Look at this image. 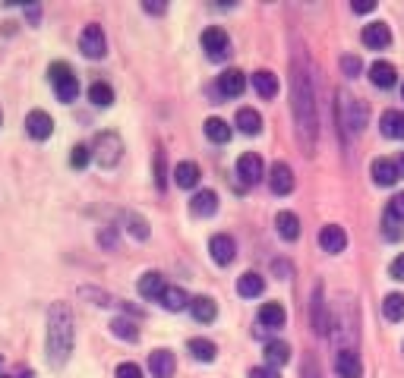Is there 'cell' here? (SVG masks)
I'll list each match as a JSON object with an SVG mask.
<instances>
[{
  "instance_id": "1",
  "label": "cell",
  "mask_w": 404,
  "mask_h": 378,
  "mask_svg": "<svg viewBox=\"0 0 404 378\" xmlns=\"http://www.w3.org/2000/svg\"><path fill=\"white\" fill-rule=\"evenodd\" d=\"M291 107L303 148H307V154H313L319 120H316V92H313V76H309V60L303 51L291 57Z\"/></svg>"
},
{
  "instance_id": "2",
  "label": "cell",
  "mask_w": 404,
  "mask_h": 378,
  "mask_svg": "<svg viewBox=\"0 0 404 378\" xmlns=\"http://www.w3.org/2000/svg\"><path fill=\"white\" fill-rule=\"evenodd\" d=\"M73 312L66 303H54L48 312V360L51 366H64L73 353Z\"/></svg>"
},
{
  "instance_id": "3",
  "label": "cell",
  "mask_w": 404,
  "mask_h": 378,
  "mask_svg": "<svg viewBox=\"0 0 404 378\" xmlns=\"http://www.w3.org/2000/svg\"><path fill=\"white\" fill-rule=\"evenodd\" d=\"M338 114H341V130L347 126L351 136H357V133L367 126V104L351 98V94H345V92L338 94Z\"/></svg>"
},
{
  "instance_id": "4",
  "label": "cell",
  "mask_w": 404,
  "mask_h": 378,
  "mask_svg": "<svg viewBox=\"0 0 404 378\" xmlns=\"http://www.w3.org/2000/svg\"><path fill=\"white\" fill-rule=\"evenodd\" d=\"M48 76H51V83H54V92H57V98L64 101V104L76 101V94H79V79H76V73H73L70 66H66V63H51Z\"/></svg>"
},
{
  "instance_id": "5",
  "label": "cell",
  "mask_w": 404,
  "mask_h": 378,
  "mask_svg": "<svg viewBox=\"0 0 404 378\" xmlns=\"http://www.w3.org/2000/svg\"><path fill=\"white\" fill-rule=\"evenodd\" d=\"M124 154V142H120L117 133H98L95 145H92V158L98 161L101 167H114Z\"/></svg>"
},
{
  "instance_id": "6",
  "label": "cell",
  "mask_w": 404,
  "mask_h": 378,
  "mask_svg": "<svg viewBox=\"0 0 404 378\" xmlns=\"http://www.w3.org/2000/svg\"><path fill=\"white\" fill-rule=\"evenodd\" d=\"M202 51L208 54V60H227L231 54V38H227L225 29L212 25V29L202 32Z\"/></svg>"
},
{
  "instance_id": "7",
  "label": "cell",
  "mask_w": 404,
  "mask_h": 378,
  "mask_svg": "<svg viewBox=\"0 0 404 378\" xmlns=\"http://www.w3.org/2000/svg\"><path fill=\"white\" fill-rule=\"evenodd\" d=\"M79 51L85 54L89 60H101L107 54V42H105V32H101V25H85L83 35H79Z\"/></svg>"
},
{
  "instance_id": "8",
  "label": "cell",
  "mask_w": 404,
  "mask_h": 378,
  "mask_svg": "<svg viewBox=\"0 0 404 378\" xmlns=\"http://www.w3.org/2000/svg\"><path fill=\"white\" fill-rule=\"evenodd\" d=\"M262 173H266V164H262V158L256 152H246L237 158V177L244 180L246 186H256L262 180Z\"/></svg>"
},
{
  "instance_id": "9",
  "label": "cell",
  "mask_w": 404,
  "mask_h": 378,
  "mask_svg": "<svg viewBox=\"0 0 404 378\" xmlns=\"http://www.w3.org/2000/svg\"><path fill=\"white\" fill-rule=\"evenodd\" d=\"M208 252H212L215 265H231L234 255H237V243L227 233H215L212 240H208Z\"/></svg>"
},
{
  "instance_id": "10",
  "label": "cell",
  "mask_w": 404,
  "mask_h": 378,
  "mask_svg": "<svg viewBox=\"0 0 404 378\" xmlns=\"http://www.w3.org/2000/svg\"><path fill=\"white\" fill-rule=\"evenodd\" d=\"M335 372H338V378H363V362H360V356H357L351 347H347V350H338V356H335Z\"/></svg>"
},
{
  "instance_id": "11",
  "label": "cell",
  "mask_w": 404,
  "mask_h": 378,
  "mask_svg": "<svg viewBox=\"0 0 404 378\" xmlns=\"http://www.w3.org/2000/svg\"><path fill=\"white\" fill-rule=\"evenodd\" d=\"M268 186H272L275 195H287L294 189V171L285 164V161L272 164V171H268Z\"/></svg>"
},
{
  "instance_id": "12",
  "label": "cell",
  "mask_w": 404,
  "mask_h": 378,
  "mask_svg": "<svg viewBox=\"0 0 404 378\" xmlns=\"http://www.w3.org/2000/svg\"><path fill=\"white\" fill-rule=\"evenodd\" d=\"M25 133H29L32 139H38V142L51 139V133H54V120H51V114H44V111H32L29 117H25Z\"/></svg>"
},
{
  "instance_id": "13",
  "label": "cell",
  "mask_w": 404,
  "mask_h": 378,
  "mask_svg": "<svg viewBox=\"0 0 404 378\" xmlns=\"http://www.w3.org/2000/svg\"><path fill=\"white\" fill-rule=\"evenodd\" d=\"M319 246L326 249V252H345V246H347V233H345V227H338V224H328V227H322L319 231Z\"/></svg>"
},
{
  "instance_id": "14",
  "label": "cell",
  "mask_w": 404,
  "mask_h": 378,
  "mask_svg": "<svg viewBox=\"0 0 404 378\" xmlns=\"http://www.w3.org/2000/svg\"><path fill=\"white\" fill-rule=\"evenodd\" d=\"M174 369H177V360H174L171 350H155V353H149V372H152V378H171Z\"/></svg>"
},
{
  "instance_id": "15",
  "label": "cell",
  "mask_w": 404,
  "mask_h": 378,
  "mask_svg": "<svg viewBox=\"0 0 404 378\" xmlns=\"http://www.w3.org/2000/svg\"><path fill=\"white\" fill-rule=\"evenodd\" d=\"M373 180L379 186H395L401 180V171L395 164V158H376L373 161Z\"/></svg>"
},
{
  "instance_id": "16",
  "label": "cell",
  "mask_w": 404,
  "mask_h": 378,
  "mask_svg": "<svg viewBox=\"0 0 404 378\" xmlns=\"http://www.w3.org/2000/svg\"><path fill=\"white\" fill-rule=\"evenodd\" d=\"M360 38H363V44L373 47V51H382V47L392 44V32H388L386 23H369Z\"/></svg>"
},
{
  "instance_id": "17",
  "label": "cell",
  "mask_w": 404,
  "mask_h": 378,
  "mask_svg": "<svg viewBox=\"0 0 404 378\" xmlns=\"http://www.w3.org/2000/svg\"><path fill=\"white\" fill-rule=\"evenodd\" d=\"M244 89H246V76L240 70H225L218 76V92L225 98H237V94H244Z\"/></svg>"
},
{
  "instance_id": "18",
  "label": "cell",
  "mask_w": 404,
  "mask_h": 378,
  "mask_svg": "<svg viewBox=\"0 0 404 378\" xmlns=\"http://www.w3.org/2000/svg\"><path fill=\"white\" fill-rule=\"evenodd\" d=\"M190 212L196 214V218H212L215 212H218V195L212 193V189H202L190 199Z\"/></svg>"
},
{
  "instance_id": "19",
  "label": "cell",
  "mask_w": 404,
  "mask_h": 378,
  "mask_svg": "<svg viewBox=\"0 0 404 378\" xmlns=\"http://www.w3.org/2000/svg\"><path fill=\"white\" fill-rule=\"evenodd\" d=\"M287 322V312L281 303H262L259 306V325L262 328H281Z\"/></svg>"
},
{
  "instance_id": "20",
  "label": "cell",
  "mask_w": 404,
  "mask_h": 378,
  "mask_svg": "<svg viewBox=\"0 0 404 378\" xmlns=\"http://www.w3.org/2000/svg\"><path fill=\"white\" fill-rule=\"evenodd\" d=\"M395 76H398V73H395V66L386 63V60H376V63L369 66V83L379 85V89H392Z\"/></svg>"
},
{
  "instance_id": "21",
  "label": "cell",
  "mask_w": 404,
  "mask_h": 378,
  "mask_svg": "<svg viewBox=\"0 0 404 378\" xmlns=\"http://www.w3.org/2000/svg\"><path fill=\"white\" fill-rule=\"evenodd\" d=\"M167 290L165 278H161L158 272H145L143 278H139V293L145 296V300H161V293Z\"/></svg>"
},
{
  "instance_id": "22",
  "label": "cell",
  "mask_w": 404,
  "mask_h": 378,
  "mask_svg": "<svg viewBox=\"0 0 404 378\" xmlns=\"http://www.w3.org/2000/svg\"><path fill=\"white\" fill-rule=\"evenodd\" d=\"M253 89L259 92V98H275V94H278V76H275L272 70H256Z\"/></svg>"
},
{
  "instance_id": "23",
  "label": "cell",
  "mask_w": 404,
  "mask_h": 378,
  "mask_svg": "<svg viewBox=\"0 0 404 378\" xmlns=\"http://www.w3.org/2000/svg\"><path fill=\"white\" fill-rule=\"evenodd\" d=\"M275 227H278V236L287 243H294L300 236V218L294 212H281L278 218H275Z\"/></svg>"
},
{
  "instance_id": "24",
  "label": "cell",
  "mask_w": 404,
  "mask_h": 378,
  "mask_svg": "<svg viewBox=\"0 0 404 378\" xmlns=\"http://www.w3.org/2000/svg\"><path fill=\"white\" fill-rule=\"evenodd\" d=\"M190 312H193V319L196 322L208 325V322H215V315H218V306H215L212 296H196V300L190 303Z\"/></svg>"
},
{
  "instance_id": "25",
  "label": "cell",
  "mask_w": 404,
  "mask_h": 378,
  "mask_svg": "<svg viewBox=\"0 0 404 378\" xmlns=\"http://www.w3.org/2000/svg\"><path fill=\"white\" fill-rule=\"evenodd\" d=\"M237 130L246 133V136H259V133H262L259 111H253V107H240V111H237Z\"/></svg>"
},
{
  "instance_id": "26",
  "label": "cell",
  "mask_w": 404,
  "mask_h": 378,
  "mask_svg": "<svg viewBox=\"0 0 404 378\" xmlns=\"http://www.w3.org/2000/svg\"><path fill=\"white\" fill-rule=\"evenodd\" d=\"M158 303L167 309V312H180V309H186L193 300L186 296V290H184V287H167L165 293H161V300H158Z\"/></svg>"
},
{
  "instance_id": "27",
  "label": "cell",
  "mask_w": 404,
  "mask_h": 378,
  "mask_svg": "<svg viewBox=\"0 0 404 378\" xmlns=\"http://www.w3.org/2000/svg\"><path fill=\"white\" fill-rule=\"evenodd\" d=\"M266 362H268L272 369L287 366V362H291V347H287L285 341H272V343H266Z\"/></svg>"
},
{
  "instance_id": "28",
  "label": "cell",
  "mask_w": 404,
  "mask_h": 378,
  "mask_svg": "<svg viewBox=\"0 0 404 378\" xmlns=\"http://www.w3.org/2000/svg\"><path fill=\"white\" fill-rule=\"evenodd\" d=\"M382 126V136L388 139H404V114L401 111H386L379 120Z\"/></svg>"
},
{
  "instance_id": "29",
  "label": "cell",
  "mask_w": 404,
  "mask_h": 378,
  "mask_svg": "<svg viewBox=\"0 0 404 378\" xmlns=\"http://www.w3.org/2000/svg\"><path fill=\"white\" fill-rule=\"evenodd\" d=\"M262 290H266V281H262V274L246 272V274H240V278H237V293H240V296H246V300L259 296Z\"/></svg>"
},
{
  "instance_id": "30",
  "label": "cell",
  "mask_w": 404,
  "mask_h": 378,
  "mask_svg": "<svg viewBox=\"0 0 404 378\" xmlns=\"http://www.w3.org/2000/svg\"><path fill=\"white\" fill-rule=\"evenodd\" d=\"M174 180H177L180 189H193L199 183V167L193 164V161H180V164L174 167Z\"/></svg>"
},
{
  "instance_id": "31",
  "label": "cell",
  "mask_w": 404,
  "mask_h": 378,
  "mask_svg": "<svg viewBox=\"0 0 404 378\" xmlns=\"http://www.w3.org/2000/svg\"><path fill=\"white\" fill-rule=\"evenodd\" d=\"M190 353H193V360H199V362H212L215 360V353H218V347H215L212 341H206V337H193L190 343Z\"/></svg>"
},
{
  "instance_id": "32",
  "label": "cell",
  "mask_w": 404,
  "mask_h": 378,
  "mask_svg": "<svg viewBox=\"0 0 404 378\" xmlns=\"http://www.w3.org/2000/svg\"><path fill=\"white\" fill-rule=\"evenodd\" d=\"M328 319H326V306H322V287H316L313 293V331L316 334H328Z\"/></svg>"
},
{
  "instance_id": "33",
  "label": "cell",
  "mask_w": 404,
  "mask_h": 378,
  "mask_svg": "<svg viewBox=\"0 0 404 378\" xmlns=\"http://www.w3.org/2000/svg\"><path fill=\"white\" fill-rule=\"evenodd\" d=\"M382 315L388 322H401L404 319V293H388L382 300Z\"/></svg>"
},
{
  "instance_id": "34",
  "label": "cell",
  "mask_w": 404,
  "mask_h": 378,
  "mask_svg": "<svg viewBox=\"0 0 404 378\" xmlns=\"http://www.w3.org/2000/svg\"><path fill=\"white\" fill-rule=\"evenodd\" d=\"M206 136L212 142H218V145H225V142L231 139V126H227L221 117H208L206 120Z\"/></svg>"
},
{
  "instance_id": "35",
  "label": "cell",
  "mask_w": 404,
  "mask_h": 378,
  "mask_svg": "<svg viewBox=\"0 0 404 378\" xmlns=\"http://www.w3.org/2000/svg\"><path fill=\"white\" fill-rule=\"evenodd\" d=\"M111 331H114V337H120V341H139V328H136V322L133 319H124V315H120V319H114L111 322Z\"/></svg>"
},
{
  "instance_id": "36",
  "label": "cell",
  "mask_w": 404,
  "mask_h": 378,
  "mask_svg": "<svg viewBox=\"0 0 404 378\" xmlns=\"http://www.w3.org/2000/svg\"><path fill=\"white\" fill-rule=\"evenodd\" d=\"M89 101L95 107H111L114 104V89L107 83H92L89 85Z\"/></svg>"
},
{
  "instance_id": "37",
  "label": "cell",
  "mask_w": 404,
  "mask_h": 378,
  "mask_svg": "<svg viewBox=\"0 0 404 378\" xmlns=\"http://www.w3.org/2000/svg\"><path fill=\"white\" fill-rule=\"evenodd\" d=\"M124 224H126V231L136 236V240H149V224H145V218H139V214L126 212V214H124Z\"/></svg>"
},
{
  "instance_id": "38",
  "label": "cell",
  "mask_w": 404,
  "mask_h": 378,
  "mask_svg": "<svg viewBox=\"0 0 404 378\" xmlns=\"http://www.w3.org/2000/svg\"><path fill=\"white\" fill-rule=\"evenodd\" d=\"M89 158H92V148H89V145H76V148L70 152V164L76 167V171H83V167L89 164Z\"/></svg>"
},
{
  "instance_id": "39",
  "label": "cell",
  "mask_w": 404,
  "mask_h": 378,
  "mask_svg": "<svg viewBox=\"0 0 404 378\" xmlns=\"http://www.w3.org/2000/svg\"><path fill=\"white\" fill-rule=\"evenodd\" d=\"M386 218H392V221H404V193H398L392 202H388Z\"/></svg>"
},
{
  "instance_id": "40",
  "label": "cell",
  "mask_w": 404,
  "mask_h": 378,
  "mask_svg": "<svg viewBox=\"0 0 404 378\" xmlns=\"http://www.w3.org/2000/svg\"><path fill=\"white\" fill-rule=\"evenodd\" d=\"M117 378H143V369L136 362H120L117 366Z\"/></svg>"
},
{
  "instance_id": "41",
  "label": "cell",
  "mask_w": 404,
  "mask_h": 378,
  "mask_svg": "<svg viewBox=\"0 0 404 378\" xmlns=\"http://www.w3.org/2000/svg\"><path fill=\"white\" fill-rule=\"evenodd\" d=\"M341 70H345L347 76H357V73H360V57H354V54L341 57Z\"/></svg>"
},
{
  "instance_id": "42",
  "label": "cell",
  "mask_w": 404,
  "mask_h": 378,
  "mask_svg": "<svg viewBox=\"0 0 404 378\" xmlns=\"http://www.w3.org/2000/svg\"><path fill=\"white\" fill-rule=\"evenodd\" d=\"M250 378H281V375H278V369H272V366H256V369H250Z\"/></svg>"
},
{
  "instance_id": "43",
  "label": "cell",
  "mask_w": 404,
  "mask_h": 378,
  "mask_svg": "<svg viewBox=\"0 0 404 378\" xmlns=\"http://www.w3.org/2000/svg\"><path fill=\"white\" fill-rule=\"evenodd\" d=\"M404 231L398 227V221H392V218H386V240H401Z\"/></svg>"
},
{
  "instance_id": "44",
  "label": "cell",
  "mask_w": 404,
  "mask_h": 378,
  "mask_svg": "<svg viewBox=\"0 0 404 378\" xmlns=\"http://www.w3.org/2000/svg\"><path fill=\"white\" fill-rule=\"evenodd\" d=\"M388 274H392L395 281H404V252H401L398 259L392 262V265H388Z\"/></svg>"
},
{
  "instance_id": "45",
  "label": "cell",
  "mask_w": 404,
  "mask_h": 378,
  "mask_svg": "<svg viewBox=\"0 0 404 378\" xmlns=\"http://www.w3.org/2000/svg\"><path fill=\"white\" fill-rule=\"evenodd\" d=\"M303 378H319V369H316L313 356H307V360H303Z\"/></svg>"
},
{
  "instance_id": "46",
  "label": "cell",
  "mask_w": 404,
  "mask_h": 378,
  "mask_svg": "<svg viewBox=\"0 0 404 378\" xmlns=\"http://www.w3.org/2000/svg\"><path fill=\"white\" fill-rule=\"evenodd\" d=\"M354 13H373L376 10V0H354Z\"/></svg>"
},
{
  "instance_id": "47",
  "label": "cell",
  "mask_w": 404,
  "mask_h": 378,
  "mask_svg": "<svg viewBox=\"0 0 404 378\" xmlns=\"http://www.w3.org/2000/svg\"><path fill=\"white\" fill-rule=\"evenodd\" d=\"M143 10H145V13H155V16H158V13H165V10H167V6H165V4H152V0H145Z\"/></svg>"
},
{
  "instance_id": "48",
  "label": "cell",
  "mask_w": 404,
  "mask_h": 378,
  "mask_svg": "<svg viewBox=\"0 0 404 378\" xmlns=\"http://www.w3.org/2000/svg\"><path fill=\"white\" fill-rule=\"evenodd\" d=\"M19 378H35V372H23V375H19Z\"/></svg>"
},
{
  "instance_id": "49",
  "label": "cell",
  "mask_w": 404,
  "mask_h": 378,
  "mask_svg": "<svg viewBox=\"0 0 404 378\" xmlns=\"http://www.w3.org/2000/svg\"><path fill=\"white\" fill-rule=\"evenodd\" d=\"M401 98H404V85H401Z\"/></svg>"
},
{
  "instance_id": "50",
  "label": "cell",
  "mask_w": 404,
  "mask_h": 378,
  "mask_svg": "<svg viewBox=\"0 0 404 378\" xmlns=\"http://www.w3.org/2000/svg\"><path fill=\"white\" fill-rule=\"evenodd\" d=\"M0 120H4V117H0Z\"/></svg>"
}]
</instances>
